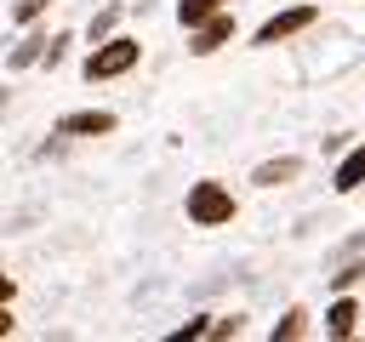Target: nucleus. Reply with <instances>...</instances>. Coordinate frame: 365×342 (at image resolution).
Segmentation results:
<instances>
[{
    "label": "nucleus",
    "instance_id": "nucleus-1",
    "mask_svg": "<svg viewBox=\"0 0 365 342\" xmlns=\"http://www.w3.org/2000/svg\"><path fill=\"white\" fill-rule=\"evenodd\" d=\"M188 222H194V228H222V222H234V194H228L217 177L194 182V188H188Z\"/></svg>",
    "mask_w": 365,
    "mask_h": 342
},
{
    "label": "nucleus",
    "instance_id": "nucleus-2",
    "mask_svg": "<svg viewBox=\"0 0 365 342\" xmlns=\"http://www.w3.org/2000/svg\"><path fill=\"white\" fill-rule=\"evenodd\" d=\"M137 57H143V46H137L131 34H114V40H103V46L86 57V80H91V86H97V80H114V74L137 68Z\"/></svg>",
    "mask_w": 365,
    "mask_h": 342
},
{
    "label": "nucleus",
    "instance_id": "nucleus-3",
    "mask_svg": "<svg viewBox=\"0 0 365 342\" xmlns=\"http://www.w3.org/2000/svg\"><path fill=\"white\" fill-rule=\"evenodd\" d=\"M319 17V6H291V11H274L262 28H257V46H279V40H291V34H302L308 23Z\"/></svg>",
    "mask_w": 365,
    "mask_h": 342
},
{
    "label": "nucleus",
    "instance_id": "nucleus-4",
    "mask_svg": "<svg viewBox=\"0 0 365 342\" xmlns=\"http://www.w3.org/2000/svg\"><path fill=\"white\" fill-rule=\"evenodd\" d=\"M57 131H63V137H108V131H114V114H108V108H80V114H63Z\"/></svg>",
    "mask_w": 365,
    "mask_h": 342
},
{
    "label": "nucleus",
    "instance_id": "nucleus-5",
    "mask_svg": "<svg viewBox=\"0 0 365 342\" xmlns=\"http://www.w3.org/2000/svg\"><path fill=\"white\" fill-rule=\"evenodd\" d=\"M222 40H234V17H228V11H217L211 23H200V28H194V40H188V51H194V57H211Z\"/></svg>",
    "mask_w": 365,
    "mask_h": 342
},
{
    "label": "nucleus",
    "instance_id": "nucleus-6",
    "mask_svg": "<svg viewBox=\"0 0 365 342\" xmlns=\"http://www.w3.org/2000/svg\"><path fill=\"white\" fill-rule=\"evenodd\" d=\"M331 188H336V194H354V188H365V142L342 154V165H336V177H331Z\"/></svg>",
    "mask_w": 365,
    "mask_h": 342
},
{
    "label": "nucleus",
    "instance_id": "nucleus-7",
    "mask_svg": "<svg viewBox=\"0 0 365 342\" xmlns=\"http://www.w3.org/2000/svg\"><path fill=\"white\" fill-rule=\"evenodd\" d=\"M297 171H302V160H291V154H285V160L257 165V177H251V182H257V188H285V182H297Z\"/></svg>",
    "mask_w": 365,
    "mask_h": 342
},
{
    "label": "nucleus",
    "instance_id": "nucleus-8",
    "mask_svg": "<svg viewBox=\"0 0 365 342\" xmlns=\"http://www.w3.org/2000/svg\"><path fill=\"white\" fill-rule=\"evenodd\" d=\"M354 325H359V302H354V296H336L331 314H325V331H331V336H354Z\"/></svg>",
    "mask_w": 365,
    "mask_h": 342
},
{
    "label": "nucleus",
    "instance_id": "nucleus-9",
    "mask_svg": "<svg viewBox=\"0 0 365 342\" xmlns=\"http://www.w3.org/2000/svg\"><path fill=\"white\" fill-rule=\"evenodd\" d=\"M222 11V0H177V17H182V28H200V23H211Z\"/></svg>",
    "mask_w": 365,
    "mask_h": 342
},
{
    "label": "nucleus",
    "instance_id": "nucleus-10",
    "mask_svg": "<svg viewBox=\"0 0 365 342\" xmlns=\"http://www.w3.org/2000/svg\"><path fill=\"white\" fill-rule=\"evenodd\" d=\"M268 336H274V342H297V336H308V308H291Z\"/></svg>",
    "mask_w": 365,
    "mask_h": 342
},
{
    "label": "nucleus",
    "instance_id": "nucleus-11",
    "mask_svg": "<svg viewBox=\"0 0 365 342\" xmlns=\"http://www.w3.org/2000/svg\"><path fill=\"white\" fill-rule=\"evenodd\" d=\"M359 279H365V262H348L342 274H331V285H336V291H348V285H359Z\"/></svg>",
    "mask_w": 365,
    "mask_h": 342
},
{
    "label": "nucleus",
    "instance_id": "nucleus-12",
    "mask_svg": "<svg viewBox=\"0 0 365 342\" xmlns=\"http://www.w3.org/2000/svg\"><path fill=\"white\" fill-rule=\"evenodd\" d=\"M46 6H51V0H17V11H11V17H17V23H34Z\"/></svg>",
    "mask_w": 365,
    "mask_h": 342
},
{
    "label": "nucleus",
    "instance_id": "nucleus-13",
    "mask_svg": "<svg viewBox=\"0 0 365 342\" xmlns=\"http://www.w3.org/2000/svg\"><path fill=\"white\" fill-rule=\"evenodd\" d=\"M188 336H211V325H205V319H188V325L177 331V342H188Z\"/></svg>",
    "mask_w": 365,
    "mask_h": 342
},
{
    "label": "nucleus",
    "instance_id": "nucleus-14",
    "mask_svg": "<svg viewBox=\"0 0 365 342\" xmlns=\"http://www.w3.org/2000/svg\"><path fill=\"white\" fill-rule=\"evenodd\" d=\"M211 336H240V314H234V319H217V325H211Z\"/></svg>",
    "mask_w": 365,
    "mask_h": 342
}]
</instances>
